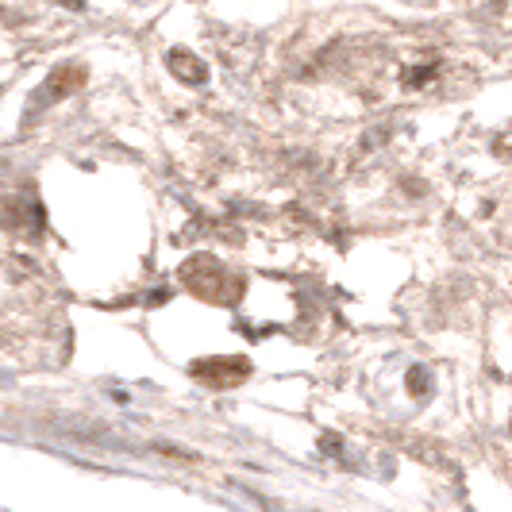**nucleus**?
Wrapping results in <instances>:
<instances>
[{
  "label": "nucleus",
  "instance_id": "1",
  "mask_svg": "<svg viewBox=\"0 0 512 512\" xmlns=\"http://www.w3.org/2000/svg\"><path fill=\"white\" fill-rule=\"evenodd\" d=\"M181 282L189 285L197 297H205V301H220V305H231V301H239V293H243V282L228 274L216 258H193V262H185L181 266Z\"/></svg>",
  "mask_w": 512,
  "mask_h": 512
},
{
  "label": "nucleus",
  "instance_id": "2",
  "mask_svg": "<svg viewBox=\"0 0 512 512\" xmlns=\"http://www.w3.org/2000/svg\"><path fill=\"white\" fill-rule=\"evenodd\" d=\"M193 378L197 382L212 385V389H231V385L247 382L251 378V362L243 355H220V359H197L193 366Z\"/></svg>",
  "mask_w": 512,
  "mask_h": 512
},
{
  "label": "nucleus",
  "instance_id": "3",
  "mask_svg": "<svg viewBox=\"0 0 512 512\" xmlns=\"http://www.w3.org/2000/svg\"><path fill=\"white\" fill-rule=\"evenodd\" d=\"M85 81V70L81 66H66V70H54L51 74V81L43 85V97H39V104H35V112L43 108V104H51V101H58V97H66L74 85H81Z\"/></svg>",
  "mask_w": 512,
  "mask_h": 512
},
{
  "label": "nucleus",
  "instance_id": "4",
  "mask_svg": "<svg viewBox=\"0 0 512 512\" xmlns=\"http://www.w3.org/2000/svg\"><path fill=\"white\" fill-rule=\"evenodd\" d=\"M170 70L181 77V81H189V85H201L208 77V66L197 58V54H189V51H170Z\"/></svg>",
  "mask_w": 512,
  "mask_h": 512
},
{
  "label": "nucleus",
  "instance_id": "5",
  "mask_svg": "<svg viewBox=\"0 0 512 512\" xmlns=\"http://www.w3.org/2000/svg\"><path fill=\"white\" fill-rule=\"evenodd\" d=\"M409 389H416V393H420V397H424V393H428V389H432V382H428V374H424V370H420V366H416V370H412V374H409Z\"/></svg>",
  "mask_w": 512,
  "mask_h": 512
}]
</instances>
